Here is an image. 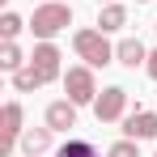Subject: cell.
<instances>
[{"label":"cell","mask_w":157,"mask_h":157,"mask_svg":"<svg viewBox=\"0 0 157 157\" xmlns=\"http://www.w3.org/2000/svg\"><path fill=\"white\" fill-rule=\"evenodd\" d=\"M72 26V4L68 0H51V4H38L34 9V17H30V30H34V38H55L59 30Z\"/></svg>","instance_id":"1"},{"label":"cell","mask_w":157,"mask_h":157,"mask_svg":"<svg viewBox=\"0 0 157 157\" xmlns=\"http://www.w3.org/2000/svg\"><path fill=\"white\" fill-rule=\"evenodd\" d=\"M72 51H77L89 68H106V64L115 59V47L106 43V34H102L98 26H94V30H89V26L77 30V34H72Z\"/></svg>","instance_id":"2"},{"label":"cell","mask_w":157,"mask_h":157,"mask_svg":"<svg viewBox=\"0 0 157 157\" xmlns=\"http://www.w3.org/2000/svg\"><path fill=\"white\" fill-rule=\"evenodd\" d=\"M64 94H68L77 106H94V98H98L94 68H89V64H77V68H68V72H64Z\"/></svg>","instance_id":"3"},{"label":"cell","mask_w":157,"mask_h":157,"mask_svg":"<svg viewBox=\"0 0 157 157\" xmlns=\"http://www.w3.org/2000/svg\"><path fill=\"white\" fill-rule=\"evenodd\" d=\"M123 110H128V89H123V85H106L102 94L94 98V115H98V123H119Z\"/></svg>","instance_id":"4"},{"label":"cell","mask_w":157,"mask_h":157,"mask_svg":"<svg viewBox=\"0 0 157 157\" xmlns=\"http://www.w3.org/2000/svg\"><path fill=\"white\" fill-rule=\"evenodd\" d=\"M21 119H26V110H21V102H4V110H0V123H4V140H0V157H9L17 144H21Z\"/></svg>","instance_id":"5"},{"label":"cell","mask_w":157,"mask_h":157,"mask_svg":"<svg viewBox=\"0 0 157 157\" xmlns=\"http://www.w3.org/2000/svg\"><path fill=\"white\" fill-rule=\"evenodd\" d=\"M59 59H64V55H59V47H55L51 38H43V43L34 47V55H30V68H34V72L43 77V85H47V81L64 77V68H59Z\"/></svg>","instance_id":"6"},{"label":"cell","mask_w":157,"mask_h":157,"mask_svg":"<svg viewBox=\"0 0 157 157\" xmlns=\"http://www.w3.org/2000/svg\"><path fill=\"white\" fill-rule=\"evenodd\" d=\"M123 136H128V140H153L157 136V110L136 106L132 115H123Z\"/></svg>","instance_id":"7"},{"label":"cell","mask_w":157,"mask_h":157,"mask_svg":"<svg viewBox=\"0 0 157 157\" xmlns=\"http://www.w3.org/2000/svg\"><path fill=\"white\" fill-rule=\"evenodd\" d=\"M47 128L51 132H68V128H77V102L72 98H59V102H51L47 106Z\"/></svg>","instance_id":"8"},{"label":"cell","mask_w":157,"mask_h":157,"mask_svg":"<svg viewBox=\"0 0 157 157\" xmlns=\"http://www.w3.org/2000/svg\"><path fill=\"white\" fill-rule=\"evenodd\" d=\"M128 26V9L119 4V0H110V4H98V30L110 34V30H123Z\"/></svg>","instance_id":"9"},{"label":"cell","mask_w":157,"mask_h":157,"mask_svg":"<svg viewBox=\"0 0 157 157\" xmlns=\"http://www.w3.org/2000/svg\"><path fill=\"white\" fill-rule=\"evenodd\" d=\"M51 149V128H26L21 132V153L26 157H43Z\"/></svg>","instance_id":"10"},{"label":"cell","mask_w":157,"mask_h":157,"mask_svg":"<svg viewBox=\"0 0 157 157\" xmlns=\"http://www.w3.org/2000/svg\"><path fill=\"white\" fill-rule=\"evenodd\" d=\"M115 59H119L123 68H140V64L149 59V51H144V43H140V38H123V43L115 47Z\"/></svg>","instance_id":"11"},{"label":"cell","mask_w":157,"mask_h":157,"mask_svg":"<svg viewBox=\"0 0 157 157\" xmlns=\"http://www.w3.org/2000/svg\"><path fill=\"white\" fill-rule=\"evenodd\" d=\"M26 64H30V59L21 55V47H17V43H4V47H0V68H4L9 77H13L17 68H26Z\"/></svg>","instance_id":"12"},{"label":"cell","mask_w":157,"mask_h":157,"mask_svg":"<svg viewBox=\"0 0 157 157\" xmlns=\"http://www.w3.org/2000/svg\"><path fill=\"white\" fill-rule=\"evenodd\" d=\"M13 89H17V94H34V89H43V77L26 64V68H17V72H13Z\"/></svg>","instance_id":"13"},{"label":"cell","mask_w":157,"mask_h":157,"mask_svg":"<svg viewBox=\"0 0 157 157\" xmlns=\"http://www.w3.org/2000/svg\"><path fill=\"white\" fill-rule=\"evenodd\" d=\"M30 21H21L17 13H0V34H4V43H17V34L26 30Z\"/></svg>","instance_id":"14"},{"label":"cell","mask_w":157,"mask_h":157,"mask_svg":"<svg viewBox=\"0 0 157 157\" xmlns=\"http://www.w3.org/2000/svg\"><path fill=\"white\" fill-rule=\"evenodd\" d=\"M55 157H98V149H94L89 140H64Z\"/></svg>","instance_id":"15"},{"label":"cell","mask_w":157,"mask_h":157,"mask_svg":"<svg viewBox=\"0 0 157 157\" xmlns=\"http://www.w3.org/2000/svg\"><path fill=\"white\" fill-rule=\"evenodd\" d=\"M136 144H140V140H128V136H123V140H115V144H110V153H106V157H140Z\"/></svg>","instance_id":"16"},{"label":"cell","mask_w":157,"mask_h":157,"mask_svg":"<svg viewBox=\"0 0 157 157\" xmlns=\"http://www.w3.org/2000/svg\"><path fill=\"white\" fill-rule=\"evenodd\" d=\"M144 72L157 81V51H149V59H144Z\"/></svg>","instance_id":"17"},{"label":"cell","mask_w":157,"mask_h":157,"mask_svg":"<svg viewBox=\"0 0 157 157\" xmlns=\"http://www.w3.org/2000/svg\"><path fill=\"white\" fill-rule=\"evenodd\" d=\"M98 4H110V0H98Z\"/></svg>","instance_id":"18"},{"label":"cell","mask_w":157,"mask_h":157,"mask_svg":"<svg viewBox=\"0 0 157 157\" xmlns=\"http://www.w3.org/2000/svg\"><path fill=\"white\" fill-rule=\"evenodd\" d=\"M136 4H144V0H136Z\"/></svg>","instance_id":"19"},{"label":"cell","mask_w":157,"mask_h":157,"mask_svg":"<svg viewBox=\"0 0 157 157\" xmlns=\"http://www.w3.org/2000/svg\"><path fill=\"white\" fill-rule=\"evenodd\" d=\"M153 30H157V21H153Z\"/></svg>","instance_id":"20"},{"label":"cell","mask_w":157,"mask_h":157,"mask_svg":"<svg viewBox=\"0 0 157 157\" xmlns=\"http://www.w3.org/2000/svg\"><path fill=\"white\" fill-rule=\"evenodd\" d=\"M68 4H72V0H68Z\"/></svg>","instance_id":"21"},{"label":"cell","mask_w":157,"mask_h":157,"mask_svg":"<svg viewBox=\"0 0 157 157\" xmlns=\"http://www.w3.org/2000/svg\"><path fill=\"white\" fill-rule=\"evenodd\" d=\"M153 157H157V153H153Z\"/></svg>","instance_id":"22"}]
</instances>
